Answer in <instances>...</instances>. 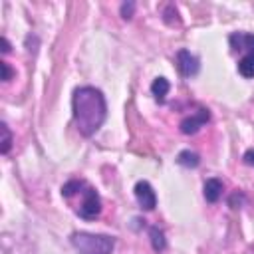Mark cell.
<instances>
[{
  "instance_id": "cell-1",
  "label": "cell",
  "mask_w": 254,
  "mask_h": 254,
  "mask_svg": "<svg viewBox=\"0 0 254 254\" xmlns=\"http://www.w3.org/2000/svg\"><path fill=\"white\" fill-rule=\"evenodd\" d=\"M71 109H73V123L83 137L95 135L107 117L105 97L97 87L91 85H83L73 91Z\"/></svg>"
},
{
  "instance_id": "cell-2",
  "label": "cell",
  "mask_w": 254,
  "mask_h": 254,
  "mask_svg": "<svg viewBox=\"0 0 254 254\" xmlns=\"http://www.w3.org/2000/svg\"><path fill=\"white\" fill-rule=\"evenodd\" d=\"M62 196L67 200L73 196H81L79 204L75 206V212L85 220H93L101 212V198H99L97 190L93 187H89L85 181H77V179L67 181L62 187Z\"/></svg>"
},
{
  "instance_id": "cell-3",
  "label": "cell",
  "mask_w": 254,
  "mask_h": 254,
  "mask_svg": "<svg viewBox=\"0 0 254 254\" xmlns=\"http://www.w3.org/2000/svg\"><path fill=\"white\" fill-rule=\"evenodd\" d=\"M71 244L77 254H111L115 240L107 234H91V232H73Z\"/></svg>"
},
{
  "instance_id": "cell-4",
  "label": "cell",
  "mask_w": 254,
  "mask_h": 254,
  "mask_svg": "<svg viewBox=\"0 0 254 254\" xmlns=\"http://www.w3.org/2000/svg\"><path fill=\"white\" fill-rule=\"evenodd\" d=\"M210 119V113H208V109H198V111H194L192 115H189V117H185L183 121H181V133H185V135H192V133H196L206 121Z\"/></svg>"
},
{
  "instance_id": "cell-5",
  "label": "cell",
  "mask_w": 254,
  "mask_h": 254,
  "mask_svg": "<svg viewBox=\"0 0 254 254\" xmlns=\"http://www.w3.org/2000/svg\"><path fill=\"white\" fill-rule=\"evenodd\" d=\"M135 198L141 204V208H145V210H153L157 206V194L147 181H139L135 185Z\"/></svg>"
},
{
  "instance_id": "cell-6",
  "label": "cell",
  "mask_w": 254,
  "mask_h": 254,
  "mask_svg": "<svg viewBox=\"0 0 254 254\" xmlns=\"http://www.w3.org/2000/svg\"><path fill=\"white\" fill-rule=\"evenodd\" d=\"M177 67L181 71V75L185 77H190L198 71L200 64H198V58H194L189 50H179L177 52Z\"/></svg>"
},
{
  "instance_id": "cell-7",
  "label": "cell",
  "mask_w": 254,
  "mask_h": 254,
  "mask_svg": "<svg viewBox=\"0 0 254 254\" xmlns=\"http://www.w3.org/2000/svg\"><path fill=\"white\" fill-rule=\"evenodd\" d=\"M228 42H230L232 52H246V56L254 54V34L234 32V34H230Z\"/></svg>"
},
{
  "instance_id": "cell-8",
  "label": "cell",
  "mask_w": 254,
  "mask_h": 254,
  "mask_svg": "<svg viewBox=\"0 0 254 254\" xmlns=\"http://www.w3.org/2000/svg\"><path fill=\"white\" fill-rule=\"evenodd\" d=\"M222 181L220 179H208L206 183H204V189H202V192H204V198L208 200V202H216L220 196H222Z\"/></svg>"
},
{
  "instance_id": "cell-9",
  "label": "cell",
  "mask_w": 254,
  "mask_h": 254,
  "mask_svg": "<svg viewBox=\"0 0 254 254\" xmlns=\"http://www.w3.org/2000/svg\"><path fill=\"white\" fill-rule=\"evenodd\" d=\"M169 89H171V83H169V79H165V77H157V79L151 83V93L155 95L157 101H165V95L169 93Z\"/></svg>"
},
{
  "instance_id": "cell-10",
  "label": "cell",
  "mask_w": 254,
  "mask_h": 254,
  "mask_svg": "<svg viewBox=\"0 0 254 254\" xmlns=\"http://www.w3.org/2000/svg\"><path fill=\"white\" fill-rule=\"evenodd\" d=\"M238 71L242 77H254V54H248L238 62Z\"/></svg>"
},
{
  "instance_id": "cell-11",
  "label": "cell",
  "mask_w": 254,
  "mask_h": 254,
  "mask_svg": "<svg viewBox=\"0 0 254 254\" xmlns=\"http://www.w3.org/2000/svg\"><path fill=\"white\" fill-rule=\"evenodd\" d=\"M177 163L190 169V167H196V165L200 163V157H198L196 153H192V151H181L179 157H177Z\"/></svg>"
},
{
  "instance_id": "cell-12",
  "label": "cell",
  "mask_w": 254,
  "mask_h": 254,
  "mask_svg": "<svg viewBox=\"0 0 254 254\" xmlns=\"http://www.w3.org/2000/svg\"><path fill=\"white\" fill-rule=\"evenodd\" d=\"M149 236H151V244H153V248H155L157 252L165 250V246H167V242H165V234H163L157 226H151V228H149Z\"/></svg>"
},
{
  "instance_id": "cell-13",
  "label": "cell",
  "mask_w": 254,
  "mask_h": 254,
  "mask_svg": "<svg viewBox=\"0 0 254 254\" xmlns=\"http://www.w3.org/2000/svg\"><path fill=\"white\" fill-rule=\"evenodd\" d=\"M0 131H2V149L0 151H2V155H6L10 151V145H12V133H10L6 123H0Z\"/></svg>"
},
{
  "instance_id": "cell-14",
  "label": "cell",
  "mask_w": 254,
  "mask_h": 254,
  "mask_svg": "<svg viewBox=\"0 0 254 254\" xmlns=\"http://www.w3.org/2000/svg\"><path fill=\"white\" fill-rule=\"evenodd\" d=\"M133 10H135V4H133V2H125V4L121 6V16H123L125 20H129V18L133 16Z\"/></svg>"
},
{
  "instance_id": "cell-15",
  "label": "cell",
  "mask_w": 254,
  "mask_h": 254,
  "mask_svg": "<svg viewBox=\"0 0 254 254\" xmlns=\"http://www.w3.org/2000/svg\"><path fill=\"white\" fill-rule=\"evenodd\" d=\"M0 67H2V79H4V81H8V79L12 77V69H10L8 62H0Z\"/></svg>"
},
{
  "instance_id": "cell-16",
  "label": "cell",
  "mask_w": 254,
  "mask_h": 254,
  "mask_svg": "<svg viewBox=\"0 0 254 254\" xmlns=\"http://www.w3.org/2000/svg\"><path fill=\"white\" fill-rule=\"evenodd\" d=\"M244 163H246V165H252V167H254V151H252V149L244 153Z\"/></svg>"
},
{
  "instance_id": "cell-17",
  "label": "cell",
  "mask_w": 254,
  "mask_h": 254,
  "mask_svg": "<svg viewBox=\"0 0 254 254\" xmlns=\"http://www.w3.org/2000/svg\"><path fill=\"white\" fill-rule=\"evenodd\" d=\"M2 52H4V54H8V52H10V42H8L6 38H2Z\"/></svg>"
}]
</instances>
